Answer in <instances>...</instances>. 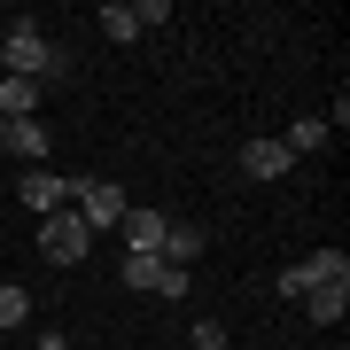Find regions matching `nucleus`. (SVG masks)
<instances>
[{"label":"nucleus","instance_id":"nucleus-1","mask_svg":"<svg viewBox=\"0 0 350 350\" xmlns=\"http://www.w3.org/2000/svg\"><path fill=\"white\" fill-rule=\"evenodd\" d=\"M0 63H8V78H63V70H70V55L55 47L39 24H16L8 39H0Z\"/></svg>","mask_w":350,"mask_h":350},{"label":"nucleus","instance_id":"nucleus-2","mask_svg":"<svg viewBox=\"0 0 350 350\" xmlns=\"http://www.w3.org/2000/svg\"><path fill=\"white\" fill-rule=\"evenodd\" d=\"M86 250H94V234H86V218H78V211L39 218V257H47V265H86Z\"/></svg>","mask_w":350,"mask_h":350},{"label":"nucleus","instance_id":"nucleus-3","mask_svg":"<svg viewBox=\"0 0 350 350\" xmlns=\"http://www.w3.org/2000/svg\"><path fill=\"white\" fill-rule=\"evenodd\" d=\"M70 202H78V218H86V234H101V226H117L133 211V195L117 187V179H70Z\"/></svg>","mask_w":350,"mask_h":350},{"label":"nucleus","instance_id":"nucleus-4","mask_svg":"<svg viewBox=\"0 0 350 350\" xmlns=\"http://www.w3.org/2000/svg\"><path fill=\"white\" fill-rule=\"evenodd\" d=\"M117 280H125V288H140V296H187V273H179V265H163V257H125V265H117Z\"/></svg>","mask_w":350,"mask_h":350},{"label":"nucleus","instance_id":"nucleus-5","mask_svg":"<svg viewBox=\"0 0 350 350\" xmlns=\"http://www.w3.org/2000/svg\"><path fill=\"white\" fill-rule=\"evenodd\" d=\"M163 234H172V211H133L117 218V241H125V257H163Z\"/></svg>","mask_w":350,"mask_h":350},{"label":"nucleus","instance_id":"nucleus-6","mask_svg":"<svg viewBox=\"0 0 350 350\" xmlns=\"http://www.w3.org/2000/svg\"><path fill=\"white\" fill-rule=\"evenodd\" d=\"M16 195H24V211L55 218V211L70 202V179H55V172H24V179H16Z\"/></svg>","mask_w":350,"mask_h":350},{"label":"nucleus","instance_id":"nucleus-7","mask_svg":"<svg viewBox=\"0 0 350 350\" xmlns=\"http://www.w3.org/2000/svg\"><path fill=\"white\" fill-rule=\"evenodd\" d=\"M39 101H47V86H39V78H0V125L39 117Z\"/></svg>","mask_w":350,"mask_h":350},{"label":"nucleus","instance_id":"nucleus-8","mask_svg":"<svg viewBox=\"0 0 350 350\" xmlns=\"http://www.w3.org/2000/svg\"><path fill=\"white\" fill-rule=\"evenodd\" d=\"M342 312H350V280H327V288L304 296V319L312 327H342Z\"/></svg>","mask_w":350,"mask_h":350},{"label":"nucleus","instance_id":"nucleus-9","mask_svg":"<svg viewBox=\"0 0 350 350\" xmlns=\"http://www.w3.org/2000/svg\"><path fill=\"white\" fill-rule=\"evenodd\" d=\"M288 163H296V156H288L280 140H250V148H241V179H280Z\"/></svg>","mask_w":350,"mask_h":350},{"label":"nucleus","instance_id":"nucleus-10","mask_svg":"<svg viewBox=\"0 0 350 350\" xmlns=\"http://www.w3.org/2000/svg\"><path fill=\"white\" fill-rule=\"evenodd\" d=\"M195 257H202V226L172 218V234H163V265H179V273H195Z\"/></svg>","mask_w":350,"mask_h":350},{"label":"nucleus","instance_id":"nucleus-11","mask_svg":"<svg viewBox=\"0 0 350 350\" xmlns=\"http://www.w3.org/2000/svg\"><path fill=\"white\" fill-rule=\"evenodd\" d=\"M327 140H335V133H327V117H296V125L280 133V148H288V156H312V148H327Z\"/></svg>","mask_w":350,"mask_h":350},{"label":"nucleus","instance_id":"nucleus-12","mask_svg":"<svg viewBox=\"0 0 350 350\" xmlns=\"http://www.w3.org/2000/svg\"><path fill=\"white\" fill-rule=\"evenodd\" d=\"M0 148H16L24 163H39V156H47V125H39V117H24V125H8V133H0Z\"/></svg>","mask_w":350,"mask_h":350},{"label":"nucleus","instance_id":"nucleus-13","mask_svg":"<svg viewBox=\"0 0 350 350\" xmlns=\"http://www.w3.org/2000/svg\"><path fill=\"white\" fill-rule=\"evenodd\" d=\"M296 265H304V280H312V288L350 280V257H342V250H312V257H296Z\"/></svg>","mask_w":350,"mask_h":350},{"label":"nucleus","instance_id":"nucleus-14","mask_svg":"<svg viewBox=\"0 0 350 350\" xmlns=\"http://www.w3.org/2000/svg\"><path fill=\"white\" fill-rule=\"evenodd\" d=\"M94 24H101V31H109V39H117V47H133V39H140V24H133V0H109V8H101V16H94Z\"/></svg>","mask_w":350,"mask_h":350},{"label":"nucleus","instance_id":"nucleus-15","mask_svg":"<svg viewBox=\"0 0 350 350\" xmlns=\"http://www.w3.org/2000/svg\"><path fill=\"white\" fill-rule=\"evenodd\" d=\"M24 319H31V296L0 280V335H8V327H24Z\"/></svg>","mask_w":350,"mask_h":350},{"label":"nucleus","instance_id":"nucleus-16","mask_svg":"<svg viewBox=\"0 0 350 350\" xmlns=\"http://www.w3.org/2000/svg\"><path fill=\"white\" fill-rule=\"evenodd\" d=\"M273 296H288V304H304V296H312V280H304V265H280V273H273Z\"/></svg>","mask_w":350,"mask_h":350},{"label":"nucleus","instance_id":"nucleus-17","mask_svg":"<svg viewBox=\"0 0 350 350\" xmlns=\"http://www.w3.org/2000/svg\"><path fill=\"white\" fill-rule=\"evenodd\" d=\"M187 342H195V350H226V342H234V335H226L218 319H195V327H187Z\"/></svg>","mask_w":350,"mask_h":350},{"label":"nucleus","instance_id":"nucleus-18","mask_svg":"<svg viewBox=\"0 0 350 350\" xmlns=\"http://www.w3.org/2000/svg\"><path fill=\"white\" fill-rule=\"evenodd\" d=\"M133 24H140V31H156V24H172V0H133Z\"/></svg>","mask_w":350,"mask_h":350},{"label":"nucleus","instance_id":"nucleus-19","mask_svg":"<svg viewBox=\"0 0 350 350\" xmlns=\"http://www.w3.org/2000/svg\"><path fill=\"white\" fill-rule=\"evenodd\" d=\"M0 133H8V125H0Z\"/></svg>","mask_w":350,"mask_h":350}]
</instances>
